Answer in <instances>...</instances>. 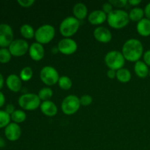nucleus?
Returning <instances> with one entry per match:
<instances>
[{
	"mask_svg": "<svg viewBox=\"0 0 150 150\" xmlns=\"http://www.w3.org/2000/svg\"><path fill=\"white\" fill-rule=\"evenodd\" d=\"M73 16L79 21L84 20L88 16V8L85 4L82 2L76 3L73 8Z\"/></svg>",
	"mask_w": 150,
	"mask_h": 150,
	"instance_id": "a211bd4d",
	"label": "nucleus"
},
{
	"mask_svg": "<svg viewBox=\"0 0 150 150\" xmlns=\"http://www.w3.org/2000/svg\"><path fill=\"white\" fill-rule=\"evenodd\" d=\"M136 31L141 36L146 37L150 36V20L144 18L142 20L139 21L136 24Z\"/></svg>",
	"mask_w": 150,
	"mask_h": 150,
	"instance_id": "6ab92c4d",
	"label": "nucleus"
},
{
	"mask_svg": "<svg viewBox=\"0 0 150 150\" xmlns=\"http://www.w3.org/2000/svg\"><path fill=\"white\" fill-rule=\"evenodd\" d=\"M6 85L10 91L18 92L22 88V80L16 74H10L6 79Z\"/></svg>",
	"mask_w": 150,
	"mask_h": 150,
	"instance_id": "dca6fc26",
	"label": "nucleus"
},
{
	"mask_svg": "<svg viewBox=\"0 0 150 150\" xmlns=\"http://www.w3.org/2000/svg\"><path fill=\"white\" fill-rule=\"evenodd\" d=\"M29 54L33 61L39 62L45 57V48L43 45L39 42H35L29 45Z\"/></svg>",
	"mask_w": 150,
	"mask_h": 150,
	"instance_id": "4468645a",
	"label": "nucleus"
},
{
	"mask_svg": "<svg viewBox=\"0 0 150 150\" xmlns=\"http://www.w3.org/2000/svg\"><path fill=\"white\" fill-rule=\"evenodd\" d=\"M4 77H3V76L1 75V73H0V90H1V89L3 87V86H4Z\"/></svg>",
	"mask_w": 150,
	"mask_h": 150,
	"instance_id": "ea45409f",
	"label": "nucleus"
},
{
	"mask_svg": "<svg viewBox=\"0 0 150 150\" xmlns=\"http://www.w3.org/2000/svg\"><path fill=\"white\" fill-rule=\"evenodd\" d=\"M107 76H108V79H115L116 76H117V71L114 70H109L107 71Z\"/></svg>",
	"mask_w": 150,
	"mask_h": 150,
	"instance_id": "c9c22d12",
	"label": "nucleus"
},
{
	"mask_svg": "<svg viewBox=\"0 0 150 150\" xmlns=\"http://www.w3.org/2000/svg\"><path fill=\"white\" fill-rule=\"evenodd\" d=\"M12 55L7 48H0V62L2 64L8 63L11 60Z\"/></svg>",
	"mask_w": 150,
	"mask_h": 150,
	"instance_id": "c85d7f7f",
	"label": "nucleus"
},
{
	"mask_svg": "<svg viewBox=\"0 0 150 150\" xmlns=\"http://www.w3.org/2000/svg\"><path fill=\"white\" fill-rule=\"evenodd\" d=\"M56 35V29L51 24H43L35 30V39L37 42L44 45L49 43Z\"/></svg>",
	"mask_w": 150,
	"mask_h": 150,
	"instance_id": "20e7f679",
	"label": "nucleus"
},
{
	"mask_svg": "<svg viewBox=\"0 0 150 150\" xmlns=\"http://www.w3.org/2000/svg\"><path fill=\"white\" fill-rule=\"evenodd\" d=\"M40 108L41 112L44 115L49 117H54L57 115L58 112V108L57 105L51 100H46L41 103Z\"/></svg>",
	"mask_w": 150,
	"mask_h": 150,
	"instance_id": "f3484780",
	"label": "nucleus"
},
{
	"mask_svg": "<svg viewBox=\"0 0 150 150\" xmlns=\"http://www.w3.org/2000/svg\"><path fill=\"white\" fill-rule=\"evenodd\" d=\"M80 25V21L74 16H67L60 23L59 32L64 38H71L79 31Z\"/></svg>",
	"mask_w": 150,
	"mask_h": 150,
	"instance_id": "7ed1b4c3",
	"label": "nucleus"
},
{
	"mask_svg": "<svg viewBox=\"0 0 150 150\" xmlns=\"http://www.w3.org/2000/svg\"><path fill=\"white\" fill-rule=\"evenodd\" d=\"M87 18L90 24L98 26L107 21V15L102 10H95L88 15Z\"/></svg>",
	"mask_w": 150,
	"mask_h": 150,
	"instance_id": "2eb2a0df",
	"label": "nucleus"
},
{
	"mask_svg": "<svg viewBox=\"0 0 150 150\" xmlns=\"http://www.w3.org/2000/svg\"><path fill=\"white\" fill-rule=\"evenodd\" d=\"M59 52L64 55H72L75 54L78 49V44L72 38H64L60 40L57 45Z\"/></svg>",
	"mask_w": 150,
	"mask_h": 150,
	"instance_id": "9d476101",
	"label": "nucleus"
},
{
	"mask_svg": "<svg viewBox=\"0 0 150 150\" xmlns=\"http://www.w3.org/2000/svg\"><path fill=\"white\" fill-rule=\"evenodd\" d=\"M127 3L131 6H138L142 3L141 0H128Z\"/></svg>",
	"mask_w": 150,
	"mask_h": 150,
	"instance_id": "4c0bfd02",
	"label": "nucleus"
},
{
	"mask_svg": "<svg viewBox=\"0 0 150 150\" xmlns=\"http://www.w3.org/2000/svg\"><path fill=\"white\" fill-rule=\"evenodd\" d=\"M13 29L7 23H0V47L7 48L10 46L14 40Z\"/></svg>",
	"mask_w": 150,
	"mask_h": 150,
	"instance_id": "9b49d317",
	"label": "nucleus"
},
{
	"mask_svg": "<svg viewBox=\"0 0 150 150\" xmlns=\"http://www.w3.org/2000/svg\"><path fill=\"white\" fill-rule=\"evenodd\" d=\"M18 103L23 111H34L40 108L41 100L37 94L25 93L19 97Z\"/></svg>",
	"mask_w": 150,
	"mask_h": 150,
	"instance_id": "39448f33",
	"label": "nucleus"
},
{
	"mask_svg": "<svg viewBox=\"0 0 150 150\" xmlns=\"http://www.w3.org/2000/svg\"><path fill=\"white\" fill-rule=\"evenodd\" d=\"M58 85L63 90H69L73 86V82L68 76H62L59 79Z\"/></svg>",
	"mask_w": 150,
	"mask_h": 150,
	"instance_id": "393cba45",
	"label": "nucleus"
},
{
	"mask_svg": "<svg viewBox=\"0 0 150 150\" xmlns=\"http://www.w3.org/2000/svg\"><path fill=\"white\" fill-rule=\"evenodd\" d=\"M144 10V15L145 16H146V18L150 20V2L148 3V4L145 6Z\"/></svg>",
	"mask_w": 150,
	"mask_h": 150,
	"instance_id": "e433bc0d",
	"label": "nucleus"
},
{
	"mask_svg": "<svg viewBox=\"0 0 150 150\" xmlns=\"http://www.w3.org/2000/svg\"><path fill=\"white\" fill-rule=\"evenodd\" d=\"M10 117H11V120L13 121V122L19 124V123L23 122L26 120V114L23 110L16 109L10 115Z\"/></svg>",
	"mask_w": 150,
	"mask_h": 150,
	"instance_id": "b1692460",
	"label": "nucleus"
},
{
	"mask_svg": "<svg viewBox=\"0 0 150 150\" xmlns=\"http://www.w3.org/2000/svg\"><path fill=\"white\" fill-rule=\"evenodd\" d=\"M16 110V109L15 108V106L13 105V104H8V105H6L4 111H5L6 112H7L8 114L11 115V114H13V113Z\"/></svg>",
	"mask_w": 150,
	"mask_h": 150,
	"instance_id": "f704fd0d",
	"label": "nucleus"
},
{
	"mask_svg": "<svg viewBox=\"0 0 150 150\" xmlns=\"http://www.w3.org/2000/svg\"><path fill=\"white\" fill-rule=\"evenodd\" d=\"M149 77H150V69H149Z\"/></svg>",
	"mask_w": 150,
	"mask_h": 150,
	"instance_id": "37998d69",
	"label": "nucleus"
},
{
	"mask_svg": "<svg viewBox=\"0 0 150 150\" xmlns=\"http://www.w3.org/2000/svg\"><path fill=\"white\" fill-rule=\"evenodd\" d=\"M12 56L16 57H20L24 56L27 52H29V45L27 41L23 39L14 40L10 46L8 47Z\"/></svg>",
	"mask_w": 150,
	"mask_h": 150,
	"instance_id": "1a4fd4ad",
	"label": "nucleus"
},
{
	"mask_svg": "<svg viewBox=\"0 0 150 150\" xmlns=\"http://www.w3.org/2000/svg\"><path fill=\"white\" fill-rule=\"evenodd\" d=\"M59 78V72L52 66H45L41 69L40 73V79L44 84L48 86L58 83Z\"/></svg>",
	"mask_w": 150,
	"mask_h": 150,
	"instance_id": "6e6552de",
	"label": "nucleus"
},
{
	"mask_svg": "<svg viewBox=\"0 0 150 150\" xmlns=\"http://www.w3.org/2000/svg\"><path fill=\"white\" fill-rule=\"evenodd\" d=\"M130 21L139 22L144 18V10L139 7H135L130 10L128 13Z\"/></svg>",
	"mask_w": 150,
	"mask_h": 150,
	"instance_id": "412c9836",
	"label": "nucleus"
},
{
	"mask_svg": "<svg viewBox=\"0 0 150 150\" xmlns=\"http://www.w3.org/2000/svg\"><path fill=\"white\" fill-rule=\"evenodd\" d=\"M143 61L148 67H150V50H147L144 53Z\"/></svg>",
	"mask_w": 150,
	"mask_h": 150,
	"instance_id": "72a5a7b5",
	"label": "nucleus"
},
{
	"mask_svg": "<svg viewBox=\"0 0 150 150\" xmlns=\"http://www.w3.org/2000/svg\"><path fill=\"white\" fill-rule=\"evenodd\" d=\"M5 103V96L3 94V92H0V108L3 106Z\"/></svg>",
	"mask_w": 150,
	"mask_h": 150,
	"instance_id": "58836bf2",
	"label": "nucleus"
},
{
	"mask_svg": "<svg viewBox=\"0 0 150 150\" xmlns=\"http://www.w3.org/2000/svg\"><path fill=\"white\" fill-rule=\"evenodd\" d=\"M5 146V142H4V140L1 138H0V147H4Z\"/></svg>",
	"mask_w": 150,
	"mask_h": 150,
	"instance_id": "a19ab883",
	"label": "nucleus"
},
{
	"mask_svg": "<svg viewBox=\"0 0 150 150\" xmlns=\"http://www.w3.org/2000/svg\"><path fill=\"white\" fill-rule=\"evenodd\" d=\"M19 76H20L22 81H28L31 80L32 76H33V70L31 67H23L21 70Z\"/></svg>",
	"mask_w": 150,
	"mask_h": 150,
	"instance_id": "bb28decb",
	"label": "nucleus"
},
{
	"mask_svg": "<svg viewBox=\"0 0 150 150\" xmlns=\"http://www.w3.org/2000/svg\"><path fill=\"white\" fill-rule=\"evenodd\" d=\"M95 39L101 43H108L112 39V34L111 31L104 26H98L93 32Z\"/></svg>",
	"mask_w": 150,
	"mask_h": 150,
	"instance_id": "ddd939ff",
	"label": "nucleus"
},
{
	"mask_svg": "<svg viewBox=\"0 0 150 150\" xmlns=\"http://www.w3.org/2000/svg\"><path fill=\"white\" fill-rule=\"evenodd\" d=\"M113 7H113L112 4H111L109 1H108V2H105L103 4L102 10L107 15V16H108L109 13H111V12L114 10V8H113Z\"/></svg>",
	"mask_w": 150,
	"mask_h": 150,
	"instance_id": "473e14b6",
	"label": "nucleus"
},
{
	"mask_svg": "<svg viewBox=\"0 0 150 150\" xmlns=\"http://www.w3.org/2000/svg\"><path fill=\"white\" fill-rule=\"evenodd\" d=\"M81 106L80 98L75 95H70L66 96L62 100L61 109L66 115H73L79 111Z\"/></svg>",
	"mask_w": 150,
	"mask_h": 150,
	"instance_id": "0eeeda50",
	"label": "nucleus"
},
{
	"mask_svg": "<svg viewBox=\"0 0 150 150\" xmlns=\"http://www.w3.org/2000/svg\"><path fill=\"white\" fill-rule=\"evenodd\" d=\"M52 51V53H54V54H57V53H58L59 50H58V48H57V46H55L53 48V49L51 50Z\"/></svg>",
	"mask_w": 150,
	"mask_h": 150,
	"instance_id": "79ce46f5",
	"label": "nucleus"
},
{
	"mask_svg": "<svg viewBox=\"0 0 150 150\" xmlns=\"http://www.w3.org/2000/svg\"><path fill=\"white\" fill-rule=\"evenodd\" d=\"M107 22L109 26L113 29H122L130 22L128 13L121 9L114 10L107 16Z\"/></svg>",
	"mask_w": 150,
	"mask_h": 150,
	"instance_id": "f03ea898",
	"label": "nucleus"
},
{
	"mask_svg": "<svg viewBox=\"0 0 150 150\" xmlns=\"http://www.w3.org/2000/svg\"><path fill=\"white\" fill-rule=\"evenodd\" d=\"M134 72L136 76L141 79H145L149 76V67L145 64L144 61H139L135 62L134 64Z\"/></svg>",
	"mask_w": 150,
	"mask_h": 150,
	"instance_id": "aec40b11",
	"label": "nucleus"
},
{
	"mask_svg": "<svg viewBox=\"0 0 150 150\" xmlns=\"http://www.w3.org/2000/svg\"><path fill=\"white\" fill-rule=\"evenodd\" d=\"M4 135L10 142H16L21 136V128L17 123L10 122L4 128Z\"/></svg>",
	"mask_w": 150,
	"mask_h": 150,
	"instance_id": "f8f14e48",
	"label": "nucleus"
},
{
	"mask_svg": "<svg viewBox=\"0 0 150 150\" xmlns=\"http://www.w3.org/2000/svg\"><path fill=\"white\" fill-rule=\"evenodd\" d=\"M109 2L112 4L113 7H116L117 8H122L128 4L127 0H110Z\"/></svg>",
	"mask_w": 150,
	"mask_h": 150,
	"instance_id": "7c9ffc66",
	"label": "nucleus"
},
{
	"mask_svg": "<svg viewBox=\"0 0 150 150\" xmlns=\"http://www.w3.org/2000/svg\"><path fill=\"white\" fill-rule=\"evenodd\" d=\"M104 61L108 68L117 71L120 69L123 68L125 63V59L121 51L113 50L105 54Z\"/></svg>",
	"mask_w": 150,
	"mask_h": 150,
	"instance_id": "423d86ee",
	"label": "nucleus"
},
{
	"mask_svg": "<svg viewBox=\"0 0 150 150\" xmlns=\"http://www.w3.org/2000/svg\"><path fill=\"white\" fill-rule=\"evenodd\" d=\"M18 4L22 7H30L35 4V0H18Z\"/></svg>",
	"mask_w": 150,
	"mask_h": 150,
	"instance_id": "2f4dec72",
	"label": "nucleus"
},
{
	"mask_svg": "<svg viewBox=\"0 0 150 150\" xmlns=\"http://www.w3.org/2000/svg\"><path fill=\"white\" fill-rule=\"evenodd\" d=\"M122 53L125 59L130 62H136L143 57L144 45L139 40L130 38L124 42Z\"/></svg>",
	"mask_w": 150,
	"mask_h": 150,
	"instance_id": "f257e3e1",
	"label": "nucleus"
},
{
	"mask_svg": "<svg viewBox=\"0 0 150 150\" xmlns=\"http://www.w3.org/2000/svg\"><path fill=\"white\" fill-rule=\"evenodd\" d=\"M80 98L81 105L82 106H89L92 103L93 98L89 95H83Z\"/></svg>",
	"mask_w": 150,
	"mask_h": 150,
	"instance_id": "c756f323",
	"label": "nucleus"
},
{
	"mask_svg": "<svg viewBox=\"0 0 150 150\" xmlns=\"http://www.w3.org/2000/svg\"><path fill=\"white\" fill-rule=\"evenodd\" d=\"M11 117L5 111L0 110V128H5L10 123Z\"/></svg>",
	"mask_w": 150,
	"mask_h": 150,
	"instance_id": "cd10ccee",
	"label": "nucleus"
},
{
	"mask_svg": "<svg viewBox=\"0 0 150 150\" xmlns=\"http://www.w3.org/2000/svg\"><path fill=\"white\" fill-rule=\"evenodd\" d=\"M38 97L40 99L41 101H46L50 100L53 96V90L50 87H43L38 92Z\"/></svg>",
	"mask_w": 150,
	"mask_h": 150,
	"instance_id": "a878e982",
	"label": "nucleus"
},
{
	"mask_svg": "<svg viewBox=\"0 0 150 150\" xmlns=\"http://www.w3.org/2000/svg\"><path fill=\"white\" fill-rule=\"evenodd\" d=\"M20 33L25 39H32L35 38V30L30 24L24 23L21 26Z\"/></svg>",
	"mask_w": 150,
	"mask_h": 150,
	"instance_id": "5701e85b",
	"label": "nucleus"
},
{
	"mask_svg": "<svg viewBox=\"0 0 150 150\" xmlns=\"http://www.w3.org/2000/svg\"><path fill=\"white\" fill-rule=\"evenodd\" d=\"M116 78L121 83H128L131 80L132 74L128 69L123 67V68H121L117 70Z\"/></svg>",
	"mask_w": 150,
	"mask_h": 150,
	"instance_id": "4be33fe9",
	"label": "nucleus"
}]
</instances>
